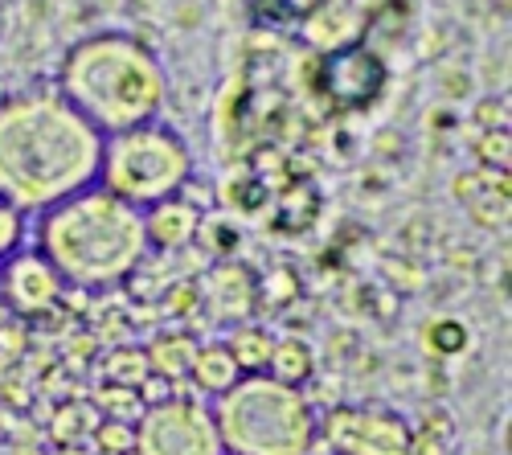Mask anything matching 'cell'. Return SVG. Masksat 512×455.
Here are the masks:
<instances>
[{"instance_id": "obj_23", "label": "cell", "mask_w": 512, "mask_h": 455, "mask_svg": "<svg viewBox=\"0 0 512 455\" xmlns=\"http://www.w3.org/2000/svg\"><path fill=\"white\" fill-rule=\"evenodd\" d=\"M25 234H29V218L0 197V259H9L13 251H21Z\"/></svg>"}, {"instance_id": "obj_11", "label": "cell", "mask_w": 512, "mask_h": 455, "mask_svg": "<svg viewBox=\"0 0 512 455\" xmlns=\"http://www.w3.org/2000/svg\"><path fill=\"white\" fill-rule=\"evenodd\" d=\"M451 193L459 201V210L472 218L480 230H508L512 222V177L504 169H463L451 181Z\"/></svg>"}, {"instance_id": "obj_2", "label": "cell", "mask_w": 512, "mask_h": 455, "mask_svg": "<svg viewBox=\"0 0 512 455\" xmlns=\"http://www.w3.org/2000/svg\"><path fill=\"white\" fill-rule=\"evenodd\" d=\"M33 246L74 292H115L152 255L144 210L107 193L99 181L41 210L33 218Z\"/></svg>"}, {"instance_id": "obj_1", "label": "cell", "mask_w": 512, "mask_h": 455, "mask_svg": "<svg viewBox=\"0 0 512 455\" xmlns=\"http://www.w3.org/2000/svg\"><path fill=\"white\" fill-rule=\"evenodd\" d=\"M99 152L103 132L58 91H29L0 103V197L25 218L95 185Z\"/></svg>"}, {"instance_id": "obj_20", "label": "cell", "mask_w": 512, "mask_h": 455, "mask_svg": "<svg viewBox=\"0 0 512 455\" xmlns=\"http://www.w3.org/2000/svg\"><path fill=\"white\" fill-rule=\"evenodd\" d=\"M467 324L463 320H435V324H426V349L431 353H439V357H455V353H463L467 349Z\"/></svg>"}, {"instance_id": "obj_16", "label": "cell", "mask_w": 512, "mask_h": 455, "mask_svg": "<svg viewBox=\"0 0 512 455\" xmlns=\"http://www.w3.org/2000/svg\"><path fill=\"white\" fill-rule=\"evenodd\" d=\"M263 374H271L283 386L304 390V382L316 374V349L304 337H283V341L275 337V349H271V361H267Z\"/></svg>"}, {"instance_id": "obj_7", "label": "cell", "mask_w": 512, "mask_h": 455, "mask_svg": "<svg viewBox=\"0 0 512 455\" xmlns=\"http://www.w3.org/2000/svg\"><path fill=\"white\" fill-rule=\"evenodd\" d=\"M414 427L390 406H332L316 423V439L332 455H410Z\"/></svg>"}, {"instance_id": "obj_5", "label": "cell", "mask_w": 512, "mask_h": 455, "mask_svg": "<svg viewBox=\"0 0 512 455\" xmlns=\"http://www.w3.org/2000/svg\"><path fill=\"white\" fill-rule=\"evenodd\" d=\"M95 181L107 193L123 197L127 205H136V210H148V205L189 189L193 152L177 128H168L160 119H148V123H136V128L103 136Z\"/></svg>"}, {"instance_id": "obj_10", "label": "cell", "mask_w": 512, "mask_h": 455, "mask_svg": "<svg viewBox=\"0 0 512 455\" xmlns=\"http://www.w3.org/2000/svg\"><path fill=\"white\" fill-rule=\"evenodd\" d=\"M386 66L381 58L365 46H345L324 58L320 66V91L345 111H361L369 107L381 91H386Z\"/></svg>"}, {"instance_id": "obj_18", "label": "cell", "mask_w": 512, "mask_h": 455, "mask_svg": "<svg viewBox=\"0 0 512 455\" xmlns=\"http://www.w3.org/2000/svg\"><path fill=\"white\" fill-rule=\"evenodd\" d=\"M103 423V410L87 398H74L66 406H58V415H54V439L58 443H82V439H91L95 427Z\"/></svg>"}, {"instance_id": "obj_8", "label": "cell", "mask_w": 512, "mask_h": 455, "mask_svg": "<svg viewBox=\"0 0 512 455\" xmlns=\"http://www.w3.org/2000/svg\"><path fill=\"white\" fill-rule=\"evenodd\" d=\"M193 308L205 316V324L230 333L234 324L254 320V312L263 308V279L238 259H218L193 283Z\"/></svg>"}, {"instance_id": "obj_15", "label": "cell", "mask_w": 512, "mask_h": 455, "mask_svg": "<svg viewBox=\"0 0 512 455\" xmlns=\"http://www.w3.org/2000/svg\"><path fill=\"white\" fill-rule=\"evenodd\" d=\"M222 345L230 349V357H234V365L242 369V374H263L267 361H271V349H275V333L263 328V324L246 320V324L230 328Z\"/></svg>"}, {"instance_id": "obj_6", "label": "cell", "mask_w": 512, "mask_h": 455, "mask_svg": "<svg viewBox=\"0 0 512 455\" xmlns=\"http://www.w3.org/2000/svg\"><path fill=\"white\" fill-rule=\"evenodd\" d=\"M136 451L140 455H222V439L213 427L209 402L168 394L152 398L136 419Z\"/></svg>"}, {"instance_id": "obj_3", "label": "cell", "mask_w": 512, "mask_h": 455, "mask_svg": "<svg viewBox=\"0 0 512 455\" xmlns=\"http://www.w3.org/2000/svg\"><path fill=\"white\" fill-rule=\"evenodd\" d=\"M58 95L107 136L160 119L168 78L136 33L103 29L74 41L58 70Z\"/></svg>"}, {"instance_id": "obj_26", "label": "cell", "mask_w": 512, "mask_h": 455, "mask_svg": "<svg viewBox=\"0 0 512 455\" xmlns=\"http://www.w3.org/2000/svg\"><path fill=\"white\" fill-rule=\"evenodd\" d=\"M127 455H140V451H127Z\"/></svg>"}, {"instance_id": "obj_14", "label": "cell", "mask_w": 512, "mask_h": 455, "mask_svg": "<svg viewBox=\"0 0 512 455\" xmlns=\"http://www.w3.org/2000/svg\"><path fill=\"white\" fill-rule=\"evenodd\" d=\"M238 378H242V369L234 365V357H230V349H226L222 341H209V345L197 349V361H193V369H189V382L197 386V394L218 398V394L230 390Z\"/></svg>"}, {"instance_id": "obj_21", "label": "cell", "mask_w": 512, "mask_h": 455, "mask_svg": "<svg viewBox=\"0 0 512 455\" xmlns=\"http://www.w3.org/2000/svg\"><path fill=\"white\" fill-rule=\"evenodd\" d=\"M91 443L103 451V455H127L136 451V423H123V419H103L91 435Z\"/></svg>"}, {"instance_id": "obj_25", "label": "cell", "mask_w": 512, "mask_h": 455, "mask_svg": "<svg viewBox=\"0 0 512 455\" xmlns=\"http://www.w3.org/2000/svg\"><path fill=\"white\" fill-rule=\"evenodd\" d=\"M279 9H283V17H291V21H308L312 13L324 9V0H279Z\"/></svg>"}, {"instance_id": "obj_22", "label": "cell", "mask_w": 512, "mask_h": 455, "mask_svg": "<svg viewBox=\"0 0 512 455\" xmlns=\"http://www.w3.org/2000/svg\"><path fill=\"white\" fill-rule=\"evenodd\" d=\"M476 156H480L484 169H504L508 173V164H512V136H508V128H484L480 144H476Z\"/></svg>"}, {"instance_id": "obj_13", "label": "cell", "mask_w": 512, "mask_h": 455, "mask_svg": "<svg viewBox=\"0 0 512 455\" xmlns=\"http://www.w3.org/2000/svg\"><path fill=\"white\" fill-rule=\"evenodd\" d=\"M197 349H201V341L193 333H185V328H168V333H160L152 345H144L148 365H152V378H160L168 386L189 382V369L197 361Z\"/></svg>"}, {"instance_id": "obj_27", "label": "cell", "mask_w": 512, "mask_h": 455, "mask_svg": "<svg viewBox=\"0 0 512 455\" xmlns=\"http://www.w3.org/2000/svg\"><path fill=\"white\" fill-rule=\"evenodd\" d=\"M222 455H230V451H222Z\"/></svg>"}, {"instance_id": "obj_9", "label": "cell", "mask_w": 512, "mask_h": 455, "mask_svg": "<svg viewBox=\"0 0 512 455\" xmlns=\"http://www.w3.org/2000/svg\"><path fill=\"white\" fill-rule=\"evenodd\" d=\"M70 287L50 267L37 246H21L9 259H0V308H9L21 320H41L62 308Z\"/></svg>"}, {"instance_id": "obj_4", "label": "cell", "mask_w": 512, "mask_h": 455, "mask_svg": "<svg viewBox=\"0 0 512 455\" xmlns=\"http://www.w3.org/2000/svg\"><path fill=\"white\" fill-rule=\"evenodd\" d=\"M209 415L230 455H308L316 447L312 402L300 386H283L271 374H242L209 398Z\"/></svg>"}, {"instance_id": "obj_19", "label": "cell", "mask_w": 512, "mask_h": 455, "mask_svg": "<svg viewBox=\"0 0 512 455\" xmlns=\"http://www.w3.org/2000/svg\"><path fill=\"white\" fill-rule=\"evenodd\" d=\"M95 406L103 410V419H123V423H136L144 415V394L136 390H123V386H103L95 394Z\"/></svg>"}, {"instance_id": "obj_24", "label": "cell", "mask_w": 512, "mask_h": 455, "mask_svg": "<svg viewBox=\"0 0 512 455\" xmlns=\"http://www.w3.org/2000/svg\"><path fill=\"white\" fill-rule=\"evenodd\" d=\"M480 119H484V128H508V103H504V95L496 99H484L480 103Z\"/></svg>"}, {"instance_id": "obj_17", "label": "cell", "mask_w": 512, "mask_h": 455, "mask_svg": "<svg viewBox=\"0 0 512 455\" xmlns=\"http://www.w3.org/2000/svg\"><path fill=\"white\" fill-rule=\"evenodd\" d=\"M99 378L103 386H123V390H144L152 382V365L140 345H115L111 353L99 357Z\"/></svg>"}, {"instance_id": "obj_12", "label": "cell", "mask_w": 512, "mask_h": 455, "mask_svg": "<svg viewBox=\"0 0 512 455\" xmlns=\"http://www.w3.org/2000/svg\"><path fill=\"white\" fill-rule=\"evenodd\" d=\"M201 205L189 201L185 193L177 197H164L156 205L144 210V234H148V246L160 255H173V251H189L201 234Z\"/></svg>"}]
</instances>
